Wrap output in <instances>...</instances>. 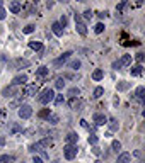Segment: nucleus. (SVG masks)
I'll list each match as a JSON object with an SVG mask.
<instances>
[{
    "instance_id": "f257e3e1",
    "label": "nucleus",
    "mask_w": 145,
    "mask_h": 163,
    "mask_svg": "<svg viewBox=\"0 0 145 163\" xmlns=\"http://www.w3.org/2000/svg\"><path fill=\"white\" fill-rule=\"evenodd\" d=\"M53 99H55V92L51 90V88H45L38 97V102L39 104H43V106H46L50 102H53Z\"/></svg>"
},
{
    "instance_id": "f03ea898",
    "label": "nucleus",
    "mask_w": 145,
    "mask_h": 163,
    "mask_svg": "<svg viewBox=\"0 0 145 163\" xmlns=\"http://www.w3.org/2000/svg\"><path fill=\"white\" fill-rule=\"evenodd\" d=\"M17 114H19L21 119H29V117L33 115V107L28 106V104H22V106H19Z\"/></svg>"
},
{
    "instance_id": "7ed1b4c3",
    "label": "nucleus",
    "mask_w": 145,
    "mask_h": 163,
    "mask_svg": "<svg viewBox=\"0 0 145 163\" xmlns=\"http://www.w3.org/2000/svg\"><path fill=\"white\" fill-rule=\"evenodd\" d=\"M63 155H65L67 160H74V158L77 156V146H74V144H67V146L63 148Z\"/></svg>"
},
{
    "instance_id": "20e7f679",
    "label": "nucleus",
    "mask_w": 145,
    "mask_h": 163,
    "mask_svg": "<svg viewBox=\"0 0 145 163\" xmlns=\"http://www.w3.org/2000/svg\"><path fill=\"white\" fill-rule=\"evenodd\" d=\"M39 90V87L36 85V83H33V85H24V90H22V95L24 97H33L36 95Z\"/></svg>"
},
{
    "instance_id": "39448f33",
    "label": "nucleus",
    "mask_w": 145,
    "mask_h": 163,
    "mask_svg": "<svg viewBox=\"0 0 145 163\" xmlns=\"http://www.w3.org/2000/svg\"><path fill=\"white\" fill-rule=\"evenodd\" d=\"M75 27H77V32L80 34V36H87V27H86V24L80 20V17H79L77 14H75Z\"/></svg>"
},
{
    "instance_id": "423d86ee",
    "label": "nucleus",
    "mask_w": 145,
    "mask_h": 163,
    "mask_svg": "<svg viewBox=\"0 0 145 163\" xmlns=\"http://www.w3.org/2000/svg\"><path fill=\"white\" fill-rule=\"evenodd\" d=\"M70 55H72V51H67V53H63V55H62L60 58H57V59L53 61V65H55L57 68H62L63 65H65V63H67V59L70 58Z\"/></svg>"
},
{
    "instance_id": "0eeeda50",
    "label": "nucleus",
    "mask_w": 145,
    "mask_h": 163,
    "mask_svg": "<svg viewBox=\"0 0 145 163\" xmlns=\"http://www.w3.org/2000/svg\"><path fill=\"white\" fill-rule=\"evenodd\" d=\"M92 121L96 122V126H104L108 122V117L103 112H96V114L92 115Z\"/></svg>"
},
{
    "instance_id": "6e6552de",
    "label": "nucleus",
    "mask_w": 145,
    "mask_h": 163,
    "mask_svg": "<svg viewBox=\"0 0 145 163\" xmlns=\"http://www.w3.org/2000/svg\"><path fill=\"white\" fill-rule=\"evenodd\" d=\"M26 82H28V75L26 73H19V75H16L14 80H12V85L17 87V85H26Z\"/></svg>"
},
{
    "instance_id": "1a4fd4ad",
    "label": "nucleus",
    "mask_w": 145,
    "mask_h": 163,
    "mask_svg": "<svg viewBox=\"0 0 145 163\" xmlns=\"http://www.w3.org/2000/svg\"><path fill=\"white\" fill-rule=\"evenodd\" d=\"M77 141H79L77 133H68V134L65 136V143H67V144H74V146H77Z\"/></svg>"
},
{
    "instance_id": "9d476101",
    "label": "nucleus",
    "mask_w": 145,
    "mask_h": 163,
    "mask_svg": "<svg viewBox=\"0 0 145 163\" xmlns=\"http://www.w3.org/2000/svg\"><path fill=\"white\" fill-rule=\"evenodd\" d=\"M51 31H53V34H55L57 38H62V36H63V27H62L58 22H53V24H51Z\"/></svg>"
},
{
    "instance_id": "9b49d317",
    "label": "nucleus",
    "mask_w": 145,
    "mask_h": 163,
    "mask_svg": "<svg viewBox=\"0 0 145 163\" xmlns=\"http://www.w3.org/2000/svg\"><path fill=\"white\" fill-rule=\"evenodd\" d=\"M9 10L12 12V14H19L21 10H22L21 2H10V3H9Z\"/></svg>"
},
{
    "instance_id": "f8f14e48",
    "label": "nucleus",
    "mask_w": 145,
    "mask_h": 163,
    "mask_svg": "<svg viewBox=\"0 0 145 163\" xmlns=\"http://www.w3.org/2000/svg\"><path fill=\"white\" fill-rule=\"evenodd\" d=\"M142 71H144V66H142V65H135V66H132V70H130L132 77H140Z\"/></svg>"
},
{
    "instance_id": "ddd939ff",
    "label": "nucleus",
    "mask_w": 145,
    "mask_h": 163,
    "mask_svg": "<svg viewBox=\"0 0 145 163\" xmlns=\"http://www.w3.org/2000/svg\"><path fill=\"white\" fill-rule=\"evenodd\" d=\"M16 92H17V90H16V87L10 85V87H5L2 94H4V97H14V95H16Z\"/></svg>"
},
{
    "instance_id": "4468645a",
    "label": "nucleus",
    "mask_w": 145,
    "mask_h": 163,
    "mask_svg": "<svg viewBox=\"0 0 145 163\" xmlns=\"http://www.w3.org/2000/svg\"><path fill=\"white\" fill-rule=\"evenodd\" d=\"M48 73H50L48 66H39L38 70H36V77H38V78H45Z\"/></svg>"
},
{
    "instance_id": "2eb2a0df",
    "label": "nucleus",
    "mask_w": 145,
    "mask_h": 163,
    "mask_svg": "<svg viewBox=\"0 0 145 163\" xmlns=\"http://www.w3.org/2000/svg\"><path fill=\"white\" fill-rule=\"evenodd\" d=\"M130 160H132V155L130 153H121L120 156H118L116 163H130Z\"/></svg>"
},
{
    "instance_id": "dca6fc26",
    "label": "nucleus",
    "mask_w": 145,
    "mask_h": 163,
    "mask_svg": "<svg viewBox=\"0 0 145 163\" xmlns=\"http://www.w3.org/2000/svg\"><path fill=\"white\" fill-rule=\"evenodd\" d=\"M144 94H145V88H144V87H142V85L137 87V92H135V97H133V99H137L138 102H142V100H144Z\"/></svg>"
},
{
    "instance_id": "f3484780",
    "label": "nucleus",
    "mask_w": 145,
    "mask_h": 163,
    "mask_svg": "<svg viewBox=\"0 0 145 163\" xmlns=\"http://www.w3.org/2000/svg\"><path fill=\"white\" fill-rule=\"evenodd\" d=\"M103 77H104V71H103L101 68H97V70H94V71H92V80L99 82V80H103Z\"/></svg>"
},
{
    "instance_id": "a211bd4d",
    "label": "nucleus",
    "mask_w": 145,
    "mask_h": 163,
    "mask_svg": "<svg viewBox=\"0 0 145 163\" xmlns=\"http://www.w3.org/2000/svg\"><path fill=\"white\" fill-rule=\"evenodd\" d=\"M29 48L33 49V51H41V49H43V44H41L39 41H29Z\"/></svg>"
},
{
    "instance_id": "6ab92c4d",
    "label": "nucleus",
    "mask_w": 145,
    "mask_h": 163,
    "mask_svg": "<svg viewBox=\"0 0 145 163\" xmlns=\"http://www.w3.org/2000/svg\"><path fill=\"white\" fill-rule=\"evenodd\" d=\"M109 126V131H118L120 129V122L116 121V119H109V122H106Z\"/></svg>"
},
{
    "instance_id": "aec40b11",
    "label": "nucleus",
    "mask_w": 145,
    "mask_h": 163,
    "mask_svg": "<svg viewBox=\"0 0 145 163\" xmlns=\"http://www.w3.org/2000/svg\"><path fill=\"white\" fill-rule=\"evenodd\" d=\"M120 63H121V66H123V65H126V66L132 65V55H123L121 59H120Z\"/></svg>"
},
{
    "instance_id": "412c9836",
    "label": "nucleus",
    "mask_w": 145,
    "mask_h": 163,
    "mask_svg": "<svg viewBox=\"0 0 145 163\" xmlns=\"http://www.w3.org/2000/svg\"><path fill=\"white\" fill-rule=\"evenodd\" d=\"M38 143H39L41 148H46V146H51V144H53V139H51V138H43V139L38 141Z\"/></svg>"
},
{
    "instance_id": "4be33fe9",
    "label": "nucleus",
    "mask_w": 145,
    "mask_h": 163,
    "mask_svg": "<svg viewBox=\"0 0 145 163\" xmlns=\"http://www.w3.org/2000/svg\"><path fill=\"white\" fill-rule=\"evenodd\" d=\"M22 131V127H21L19 124H12L9 127V134H17V133H21Z\"/></svg>"
},
{
    "instance_id": "5701e85b",
    "label": "nucleus",
    "mask_w": 145,
    "mask_h": 163,
    "mask_svg": "<svg viewBox=\"0 0 145 163\" xmlns=\"http://www.w3.org/2000/svg\"><path fill=\"white\" fill-rule=\"evenodd\" d=\"M104 95V88H103V87H96V88H94V99H101V97Z\"/></svg>"
},
{
    "instance_id": "b1692460",
    "label": "nucleus",
    "mask_w": 145,
    "mask_h": 163,
    "mask_svg": "<svg viewBox=\"0 0 145 163\" xmlns=\"http://www.w3.org/2000/svg\"><path fill=\"white\" fill-rule=\"evenodd\" d=\"M68 95L72 97V99H77V97L80 95V90H79L77 87H72V88L68 90Z\"/></svg>"
},
{
    "instance_id": "393cba45",
    "label": "nucleus",
    "mask_w": 145,
    "mask_h": 163,
    "mask_svg": "<svg viewBox=\"0 0 145 163\" xmlns=\"http://www.w3.org/2000/svg\"><path fill=\"white\" fill-rule=\"evenodd\" d=\"M68 66L72 68V70H79V68L82 66V63H80V59H72V61L68 63Z\"/></svg>"
},
{
    "instance_id": "a878e982",
    "label": "nucleus",
    "mask_w": 145,
    "mask_h": 163,
    "mask_svg": "<svg viewBox=\"0 0 145 163\" xmlns=\"http://www.w3.org/2000/svg\"><path fill=\"white\" fill-rule=\"evenodd\" d=\"M14 162V156L10 155H0V163H12Z\"/></svg>"
},
{
    "instance_id": "bb28decb",
    "label": "nucleus",
    "mask_w": 145,
    "mask_h": 163,
    "mask_svg": "<svg viewBox=\"0 0 145 163\" xmlns=\"http://www.w3.org/2000/svg\"><path fill=\"white\" fill-rule=\"evenodd\" d=\"M130 87H132L130 82H121V83H118V90H120V92H125V90H128Z\"/></svg>"
},
{
    "instance_id": "cd10ccee",
    "label": "nucleus",
    "mask_w": 145,
    "mask_h": 163,
    "mask_svg": "<svg viewBox=\"0 0 145 163\" xmlns=\"http://www.w3.org/2000/svg\"><path fill=\"white\" fill-rule=\"evenodd\" d=\"M68 104H70V107H72L74 111H79V106H80V100H79V97H77V99H70V102H68Z\"/></svg>"
},
{
    "instance_id": "c85d7f7f",
    "label": "nucleus",
    "mask_w": 145,
    "mask_h": 163,
    "mask_svg": "<svg viewBox=\"0 0 145 163\" xmlns=\"http://www.w3.org/2000/svg\"><path fill=\"white\" fill-rule=\"evenodd\" d=\"M46 121H48L50 124H57L58 121H60V117H58L57 114H50L48 117H46Z\"/></svg>"
},
{
    "instance_id": "c756f323",
    "label": "nucleus",
    "mask_w": 145,
    "mask_h": 163,
    "mask_svg": "<svg viewBox=\"0 0 145 163\" xmlns=\"http://www.w3.org/2000/svg\"><path fill=\"white\" fill-rule=\"evenodd\" d=\"M53 102H55V106H62V104H65V97L63 95H55V99H53Z\"/></svg>"
},
{
    "instance_id": "7c9ffc66",
    "label": "nucleus",
    "mask_w": 145,
    "mask_h": 163,
    "mask_svg": "<svg viewBox=\"0 0 145 163\" xmlns=\"http://www.w3.org/2000/svg\"><path fill=\"white\" fill-rule=\"evenodd\" d=\"M41 150H43V148L39 146V143H36V144H31V146H29V151H31V153H39Z\"/></svg>"
},
{
    "instance_id": "2f4dec72",
    "label": "nucleus",
    "mask_w": 145,
    "mask_h": 163,
    "mask_svg": "<svg viewBox=\"0 0 145 163\" xmlns=\"http://www.w3.org/2000/svg\"><path fill=\"white\" fill-rule=\"evenodd\" d=\"M87 141H89V144H92V146H96L97 141H99V138H97L96 134H91L89 138H87Z\"/></svg>"
},
{
    "instance_id": "473e14b6",
    "label": "nucleus",
    "mask_w": 145,
    "mask_h": 163,
    "mask_svg": "<svg viewBox=\"0 0 145 163\" xmlns=\"http://www.w3.org/2000/svg\"><path fill=\"white\" fill-rule=\"evenodd\" d=\"M16 65H17V68H22V66H29L31 63H29L28 59H17V61H16Z\"/></svg>"
},
{
    "instance_id": "72a5a7b5",
    "label": "nucleus",
    "mask_w": 145,
    "mask_h": 163,
    "mask_svg": "<svg viewBox=\"0 0 145 163\" xmlns=\"http://www.w3.org/2000/svg\"><path fill=\"white\" fill-rule=\"evenodd\" d=\"M55 87L62 90V88L65 87V80H63V78H62V77H60V78H57V82H55Z\"/></svg>"
},
{
    "instance_id": "f704fd0d",
    "label": "nucleus",
    "mask_w": 145,
    "mask_h": 163,
    "mask_svg": "<svg viewBox=\"0 0 145 163\" xmlns=\"http://www.w3.org/2000/svg\"><path fill=\"white\" fill-rule=\"evenodd\" d=\"M103 31H104V24H103V22H99L96 27H94V32H96V34H101Z\"/></svg>"
},
{
    "instance_id": "c9c22d12",
    "label": "nucleus",
    "mask_w": 145,
    "mask_h": 163,
    "mask_svg": "<svg viewBox=\"0 0 145 163\" xmlns=\"http://www.w3.org/2000/svg\"><path fill=\"white\" fill-rule=\"evenodd\" d=\"M22 31H24V34H31V32H34V26H33V24H29V26H26Z\"/></svg>"
},
{
    "instance_id": "e433bc0d",
    "label": "nucleus",
    "mask_w": 145,
    "mask_h": 163,
    "mask_svg": "<svg viewBox=\"0 0 145 163\" xmlns=\"http://www.w3.org/2000/svg\"><path fill=\"white\" fill-rule=\"evenodd\" d=\"M111 148H113L115 151H120V150H121V143H120V141H113V143H111Z\"/></svg>"
},
{
    "instance_id": "4c0bfd02",
    "label": "nucleus",
    "mask_w": 145,
    "mask_h": 163,
    "mask_svg": "<svg viewBox=\"0 0 145 163\" xmlns=\"http://www.w3.org/2000/svg\"><path fill=\"white\" fill-rule=\"evenodd\" d=\"M58 24H60L62 27H65V26H67V24H68V19H67V17H65V15H62V19H60V22H58Z\"/></svg>"
},
{
    "instance_id": "58836bf2",
    "label": "nucleus",
    "mask_w": 145,
    "mask_h": 163,
    "mask_svg": "<svg viewBox=\"0 0 145 163\" xmlns=\"http://www.w3.org/2000/svg\"><path fill=\"white\" fill-rule=\"evenodd\" d=\"M92 15H94V14H92V10H86V12H84V19H92Z\"/></svg>"
},
{
    "instance_id": "ea45409f",
    "label": "nucleus",
    "mask_w": 145,
    "mask_h": 163,
    "mask_svg": "<svg viewBox=\"0 0 145 163\" xmlns=\"http://www.w3.org/2000/svg\"><path fill=\"white\" fill-rule=\"evenodd\" d=\"M5 17H7V10L2 7V9H0V20H4Z\"/></svg>"
},
{
    "instance_id": "a19ab883",
    "label": "nucleus",
    "mask_w": 145,
    "mask_h": 163,
    "mask_svg": "<svg viewBox=\"0 0 145 163\" xmlns=\"http://www.w3.org/2000/svg\"><path fill=\"white\" fill-rule=\"evenodd\" d=\"M50 114H51L50 109H46V111H41V112H39V117H48Z\"/></svg>"
},
{
    "instance_id": "79ce46f5",
    "label": "nucleus",
    "mask_w": 145,
    "mask_h": 163,
    "mask_svg": "<svg viewBox=\"0 0 145 163\" xmlns=\"http://www.w3.org/2000/svg\"><path fill=\"white\" fill-rule=\"evenodd\" d=\"M137 61H138V65H142V61H144V55L142 53H137Z\"/></svg>"
},
{
    "instance_id": "37998d69",
    "label": "nucleus",
    "mask_w": 145,
    "mask_h": 163,
    "mask_svg": "<svg viewBox=\"0 0 145 163\" xmlns=\"http://www.w3.org/2000/svg\"><path fill=\"white\" fill-rule=\"evenodd\" d=\"M33 163H43V158H39L38 155H34L33 156Z\"/></svg>"
},
{
    "instance_id": "c03bdc74",
    "label": "nucleus",
    "mask_w": 145,
    "mask_h": 163,
    "mask_svg": "<svg viewBox=\"0 0 145 163\" xmlns=\"http://www.w3.org/2000/svg\"><path fill=\"white\" fill-rule=\"evenodd\" d=\"M123 9H125V3H120V5H116V12H118V14H121V12H123Z\"/></svg>"
},
{
    "instance_id": "a18cd8bd",
    "label": "nucleus",
    "mask_w": 145,
    "mask_h": 163,
    "mask_svg": "<svg viewBox=\"0 0 145 163\" xmlns=\"http://www.w3.org/2000/svg\"><path fill=\"white\" fill-rule=\"evenodd\" d=\"M121 68V63L120 61H113V70H120Z\"/></svg>"
},
{
    "instance_id": "49530a36",
    "label": "nucleus",
    "mask_w": 145,
    "mask_h": 163,
    "mask_svg": "<svg viewBox=\"0 0 145 163\" xmlns=\"http://www.w3.org/2000/svg\"><path fill=\"white\" fill-rule=\"evenodd\" d=\"M97 15H99V19H106V17H108V12L104 10V12H101V14H97Z\"/></svg>"
},
{
    "instance_id": "de8ad7c7",
    "label": "nucleus",
    "mask_w": 145,
    "mask_h": 163,
    "mask_svg": "<svg viewBox=\"0 0 145 163\" xmlns=\"http://www.w3.org/2000/svg\"><path fill=\"white\" fill-rule=\"evenodd\" d=\"M80 126H82V127H86V129H89V124H87V121H84V119L80 121Z\"/></svg>"
},
{
    "instance_id": "09e8293b",
    "label": "nucleus",
    "mask_w": 145,
    "mask_h": 163,
    "mask_svg": "<svg viewBox=\"0 0 145 163\" xmlns=\"http://www.w3.org/2000/svg\"><path fill=\"white\" fill-rule=\"evenodd\" d=\"M92 151H94V155H101V150H99L97 146H94V148H92Z\"/></svg>"
},
{
    "instance_id": "8fccbe9b",
    "label": "nucleus",
    "mask_w": 145,
    "mask_h": 163,
    "mask_svg": "<svg viewBox=\"0 0 145 163\" xmlns=\"http://www.w3.org/2000/svg\"><path fill=\"white\" fill-rule=\"evenodd\" d=\"M5 144V138H0V146H4Z\"/></svg>"
},
{
    "instance_id": "3c124183",
    "label": "nucleus",
    "mask_w": 145,
    "mask_h": 163,
    "mask_svg": "<svg viewBox=\"0 0 145 163\" xmlns=\"http://www.w3.org/2000/svg\"><path fill=\"white\" fill-rule=\"evenodd\" d=\"M2 5H4V2H2V0H0V9H2Z\"/></svg>"
}]
</instances>
